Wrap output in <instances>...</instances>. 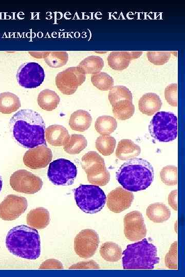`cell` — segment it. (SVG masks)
Wrapping results in <instances>:
<instances>
[{
    "label": "cell",
    "instance_id": "cell-17",
    "mask_svg": "<svg viewBox=\"0 0 185 277\" xmlns=\"http://www.w3.org/2000/svg\"><path fill=\"white\" fill-rule=\"evenodd\" d=\"M142 51H113L107 57L109 66L115 70H123L127 68L131 60L139 57Z\"/></svg>",
    "mask_w": 185,
    "mask_h": 277
},
{
    "label": "cell",
    "instance_id": "cell-18",
    "mask_svg": "<svg viewBox=\"0 0 185 277\" xmlns=\"http://www.w3.org/2000/svg\"><path fill=\"white\" fill-rule=\"evenodd\" d=\"M69 136L68 130L62 125H50L45 130L46 141L53 146H64Z\"/></svg>",
    "mask_w": 185,
    "mask_h": 277
},
{
    "label": "cell",
    "instance_id": "cell-8",
    "mask_svg": "<svg viewBox=\"0 0 185 277\" xmlns=\"http://www.w3.org/2000/svg\"><path fill=\"white\" fill-rule=\"evenodd\" d=\"M77 174L76 165L65 159H58L49 164L47 176L54 185L68 186L74 182Z\"/></svg>",
    "mask_w": 185,
    "mask_h": 277
},
{
    "label": "cell",
    "instance_id": "cell-31",
    "mask_svg": "<svg viewBox=\"0 0 185 277\" xmlns=\"http://www.w3.org/2000/svg\"><path fill=\"white\" fill-rule=\"evenodd\" d=\"M115 138L109 135H101L96 141L97 149L104 156L112 154L116 147Z\"/></svg>",
    "mask_w": 185,
    "mask_h": 277
},
{
    "label": "cell",
    "instance_id": "cell-14",
    "mask_svg": "<svg viewBox=\"0 0 185 277\" xmlns=\"http://www.w3.org/2000/svg\"><path fill=\"white\" fill-rule=\"evenodd\" d=\"M27 207L25 197L9 194L0 203V217L5 221L14 220L25 212Z\"/></svg>",
    "mask_w": 185,
    "mask_h": 277
},
{
    "label": "cell",
    "instance_id": "cell-38",
    "mask_svg": "<svg viewBox=\"0 0 185 277\" xmlns=\"http://www.w3.org/2000/svg\"><path fill=\"white\" fill-rule=\"evenodd\" d=\"M167 102L174 107L177 106V84L174 83L167 86L164 90Z\"/></svg>",
    "mask_w": 185,
    "mask_h": 277
},
{
    "label": "cell",
    "instance_id": "cell-4",
    "mask_svg": "<svg viewBox=\"0 0 185 277\" xmlns=\"http://www.w3.org/2000/svg\"><path fill=\"white\" fill-rule=\"evenodd\" d=\"M122 254L124 269H153L159 262L156 247L144 238L128 245Z\"/></svg>",
    "mask_w": 185,
    "mask_h": 277
},
{
    "label": "cell",
    "instance_id": "cell-29",
    "mask_svg": "<svg viewBox=\"0 0 185 277\" xmlns=\"http://www.w3.org/2000/svg\"><path fill=\"white\" fill-rule=\"evenodd\" d=\"M100 253L102 258L105 261L110 262L118 261L121 258L122 249L115 243L107 242L103 243L100 249Z\"/></svg>",
    "mask_w": 185,
    "mask_h": 277
},
{
    "label": "cell",
    "instance_id": "cell-41",
    "mask_svg": "<svg viewBox=\"0 0 185 277\" xmlns=\"http://www.w3.org/2000/svg\"><path fill=\"white\" fill-rule=\"evenodd\" d=\"M168 203L174 210H177V190H174L169 193Z\"/></svg>",
    "mask_w": 185,
    "mask_h": 277
},
{
    "label": "cell",
    "instance_id": "cell-19",
    "mask_svg": "<svg viewBox=\"0 0 185 277\" xmlns=\"http://www.w3.org/2000/svg\"><path fill=\"white\" fill-rule=\"evenodd\" d=\"M162 102L159 96L154 93H147L139 99L138 108L140 112L147 115H152L160 110Z\"/></svg>",
    "mask_w": 185,
    "mask_h": 277
},
{
    "label": "cell",
    "instance_id": "cell-1",
    "mask_svg": "<svg viewBox=\"0 0 185 277\" xmlns=\"http://www.w3.org/2000/svg\"><path fill=\"white\" fill-rule=\"evenodd\" d=\"M10 125L15 140L26 148L46 145L45 123L41 115L31 109H22L10 120Z\"/></svg>",
    "mask_w": 185,
    "mask_h": 277
},
{
    "label": "cell",
    "instance_id": "cell-33",
    "mask_svg": "<svg viewBox=\"0 0 185 277\" xmlns=\"http://www.w3.org/2000/svg\"><path fill=\"white\" fill-rule=\"evenodd\" d=\"M68 54L66 51H48L44 61L50 67L59 68L66 64Z\"/></svg>",
    "mask_w": 185,
    "mask_h": 277
},
{
    "label": "cell",
    "instance_id": "cell-26",
    "mask_svg": "<svg viewBox=\"0 0 185 277\" xmlns=\"http://www.w3.org/2000/svg\"><path fill=\"white\" fill-rule=\"evenodd\" d=\"M78 67L85 74H96L99 73L104 67V61L100 56H89L83 60Z\"/></svg>",
    "mask_w": 185,
    "mask_h": 277
},
{
    "label": "cell",
    "instance_id": "cell-12",
    "mask_svg": "<svg viewBox=\"0 0 185 277\" xmlns=\"http://www.w3.org/2000/svg\"><path fill=\"white\" fill-rule=\"evenodd\" d=\"M99 243V236L97 232L93 229H85L76 236L74 249L80 257L88 259L95 254Z\"/></svg>",
    "mask_w": 185,
    "mask_h": 277
},
{
    "label": "cell",
    "instance_id": "cell-5",
    "mask_svg": "<svg viewBox=\"0 0 185 277\" xmlns=\"http://www.w3.org/2000/svg\"><path fill=\"white\" fill-rule=\"evenodd\" d=\"M74 195L77 205L86 213L100 211L106 203L104 192L97 185H80L75 189Z\"/></svg>",
    "mask_w": 185,
    "mask_h": 277
},
{
    "label": "cell",
    "instance_id": "cell-23",
    "mask_svg": "<svg viewBox=\"0 0 185 277\" xmlns=\"http://www.w3.org/2000/svg\"><path fill=\"white\" fill-rule=\"evenodd\" d=\"M146 214L151 221L160 223L169 220L171 211L165 204L158 202L150 204L146 208Z\"/></svg>",
    "mask_w": 185,
    "mask_h": 277
},
{
    "label": "cell",
    "instance_id": "cell-22",
    "mask_svg": "<svg viewBox=\"0 0 185 277\" xmlns=\"http://www.w3.org/2000/svg\"><path fill=\"white\" fill-rule=\"evenodd\" d=\"M92 117L86 111L79 109L73 112L69 119V125L71 129L84 132L91 125Z\"/></svg>",
    "mask_w": 185,
    "mask_h": 277
},
{
    "label": "cell",
    "instance_id": "cell-30",
    "mask_svg": "<svg viewBox=\"0 0 185 277\" xmlns=\"http://www.w3.org/2000/svg\"><path fill=\"white\" fill-rule=\"evenodd\" d=\"M117 127V122L115 118L109 115L98 117L95 124L96 131L101 135H109Z\"/></svg>",
    "mask_w": 185,
    "mask_h": 277
},
{
    "label": "cell",
    "instance_id": "cell-39",
    "mask_svg": "<svg viewBox=\"0 0 185 277\" xmlns=\"http://www.w3.org/2000/svg\"><path fill=\"white\" fill-rule=\"evenodd\" d=\"M99 265L94 260L81 262L72 265L70 269H99Z\"/></svg>",
    "mask_w": 185,
    "mask_h": 277
},
{
    "label": "cell",
    "instance_id": "cell-15",
    "mask_svg": "<svg viewBox=\"0 0 185 277\" xmlns=\"http://www.w3.org/2000/svg\"><path fill=\"white\" fill-rule=\"evenodd\" d=\"M52 151L46 145H42L27 150L23 156L25 165L32 169L46 167L51 162Z\"/></svg>",
    "mask_w": 185,
    "mask_h": 277
},
{
    "label": "cell",
    "instance_id": "cell-11",
    "mask_svg": "<svg viewBox=\"0 0 185 277\" xmlns=\"http://www.w3.org/2000/svg\"><path fill=\"white\" fill-rule=\"evenodd\" d=\"M16 77L21 87L32 89L40 86L43 83L45 78V72L42 67L38 63L28 62L20 66Z\"/></svg>",
    "mask_w": 185,
    "mask_h": 277
},
{
    "label": "cell",
    "instance_id": "cell-35",
    "mask_svg": "<svg viewBox=\"0 0 185 277\" xmlns=\"http://www.w3.org/2000/svg\"><path fill=\"white\" fill-rule=\"evenodd\" d=\"M162 182L166 185L174 186L177 184V168L174 165H167L160 171Z\"/></svg>",
    "mask_w": 185,
    "mask_h": 277
},
{
    "label": "cell",
    "instance_id": "cell-9",
    "mask_svg": "<svg viewBox=\"0 0 185 277\" xmlns=\"http://www.w3.org/2000/svg\"><path fill=\"white\" fill-rule=\"evenodd\" d=\"M11 188L18 192L32 194L39 191L43 186L42 179L24 169L14 172L10 177Z\"/></svg>",
    "mask_w": 185,
    "mask_h": 277
},
{
    "label": "cell",
    "instance_id": "cell-13",
    "mask_svg": "<svg viewBox=\"0 0 185 277\" xmlns=\"http://www.w3.org/2000/svg\"><path fill=\"white\" fill-rule=\"evenodd\" d=\"M147 230L141 213L134 210L124 217V233L126 238L136 242L144 238Z\"/></svg>",
    "mask_w": 185,
    "mask_h": 277
},
{
    "label": "cell",
    "instance_id": "cell-21",
    "mask_svg": "<svg viewBox=\"0 0 185 277\" xmlns=\"http://www.w3.org/2000/svg\"><path fill=\"white\" fill-rule=\"evenodd\" d=\"M140 147L132 140H121L118 143L116 150V155L121 160H129L139 155Z\"/></svg>",
    "mask_w": 185,
    "mask_h": 277
},
{
    "label": "cell",
    "instance_id": "cell-25",
    "mask_svg": "<svg viewBox=\"0 0 185 277\" xmlns=\"http://www.w3.org/2000/svg\"><path fill=\"white\" fill-rule=\"evenodd\" d=\"M21 106L20 98L16 95L9 92L0 94V112L10 114L16 111Z\"/></svg>",
    "mask_w": 185,
    "mask_h": 277
},
{
    "label": "cell",
    "instance_id": "cell-6",
    "mask_svg": "<svg viewBox=\"0 0 185 277\" xmlns=\"http://www.w3.org/2000/svg\"><path fill=\"white\" fill-rule=\"evenodd\" d=\"M149 130L151 135L159 142H171L177 136V117L171 112H158L151 120Z\"/></svg>",
    "mask_w": 185,
    "mask_h": 277
},
{
    "label": "cell",
    "instance_id": "cell-37",
    "mask_svg": "<svg viewBox=\"0 0 185 277\" xmlns=\"http://www.w3.org/2000/svg\"><path fill=\"white\" fill-rule=\"evenodd\" d=\"M165 264L170 269H177V242L173 243L165 256Z\"/></svg>",
    "mask_w": 185,
    "mask_h": 277
},
{
    "label": "cell",
    "instance_id": "cell-7",
    "mask_svg": "<svg viewBox=\"0 0 185 277\" xmlns=\"http://www.w3.org/2000/svg\"><path fill=\"white\" fill-rule=\"evenodd\" d=\"M81 165L91 184L103 186L109 181L110 174L104 160L96 151H90L85 153L82 157Z\"/></svg>",
    "mask_w": 185,
    "mask_h": 277
},
{
    "label": "cell",
    "instance_id": "cell-3",
    "mask_svg": "<svg viewBox=\"0 0 185 277\" xmlns=\"http://www.w3.org/2000/svg\"><path fill=\"white\" fill-rule=\"evenodd\" d=\"M6 245L10 253L21 258L35 260L41 254L38 231L25 225L15 226L9 231Z\"/></svg>",
    "mask_w": 185,
    "mask_h": 277
},
{
    "label": "cell",
    "instance_id": "cell-34",
    "mask_svg": "<svg viewBox=\"0 0 185 277\" xmlns=\"http://www.w3.org/2000/svg\"><path fill=\"white\" fill-rule=\"evenodd\" d=\"M91 81L94 86L103 91L110 90L114 85L112 77L103 72L92 74L91 76Z\"/></svg>",
    "mask_w": 185,
    "mask_h": 277
},
{
    "label": "cell",
    "instance_id": "cell-10",
    "mask_svg": "<svg viewBox=\"0 0 185 277\" xmlns=\"http://www.w3.org/2000/svg\"><path fill=\"white\" fill-rule=\"evenodd\" d=\"M85 75L78 66L69 67L57 74L56 86L63 94H73L85 82Z\"/></svg>",
    "mask_w": 185,
    "mask_h": 277
},
{
    "label": "cell",
    "instance_id": "cell-32",
    "mask_svg": "<svg viewBox=\"0 0 185 277\" xmlns=\"http://www.w3.org/2000/svg\"><path fill=\"white\" fill-rule=\"evenodd\" d=\"M108 100L112 106L122 100H128L132 102L133 95L131 91L125 86H113L108 93Z\"/></svg>",
    "mask_w": 185,
    "mask_h": 277
},
{
    "label": "cell",
    "instance_id": "cell-16",
    "mask_svg": "<svg viewBox=\"0 0 185 277\" xmlns=\"http://www.w3.org/2000/svg\"><path fill=\"white\" fill-rule=\"evenodd\" d=\"M134 196L121 187L112 190L107 195L106 202L109 209L115 213H120L128 209L132 205Z\"/></svg>",
    "mask_w": 185,
    "mask_h": 277
},
{
    "label": "cell",
    "instance_id": "cell-36",
    "mask_svg": "<svg viewBox=\"0 0 185 277\" xmlns=\"http://www.w3.org/2000/svg\"><path fill=\"white\" fill-rule=\"evenodd\" d=\"M146 56L151 63L156 65H162L169 61L171 53L169 51H148Z\"/></svg>",
    "mask_w": 185,
    "mask_h": 277
},
{
    "label": "cell",
    "instance_id": "cell-27",
    "mask_svg": "<svg viewBox=\"0 0 185 277\" xmlns=\"http://www.w3.org/2000/svg\"><path fill=\"white\" fill-rule=\"evenodd\" d=\"M114 116L121 121L131 118L135 112V107L132 101L122 100L112 106Z\"/></svg>",
    "mask_w": 185,
    "mask_h": 277
},
{
    "label": "cell",
    "instance_id": "cell-20",
    "mask_svg": "<svg viewBox=\"0 0 185 277\" xmlns=\"http://www.w3.org/2000/svg\"><path fill=\"white\" fill-rule=\"evenodd\" d=\"M49 222V212L43 207L32 209L27 215V224L35 229H44L48 226Z\"/></svg>",
    "mask_w": 185,
    "mask_h": 277
},
{
    "label": "cell",
    "instance_id": "cell-42",
    "mask_svg": "<svg viewBox=\"0 0 185 277\" xmlns=\"http://www.w3.org/2000/svg\"><path fill=\"white\" fill-rule=\"evenodd\" d=\"M48 51H29L28 53L33 57L37 58H45Z\"/></svg>",
    "mask_w": 185,
    "mask_h": 277
},
{
    "label": "cell",
    "instance_id": "cell-43",
    "mask_svg": "<svg viewBox=\"0 0 185 277\" xmlns=\"http://www.w3.org/2000/svg\"><path fill=\"white\" fill-rule=\"evenodd\" d=\"M3 181L1 176L0 175V192L2 188Z\"/></svg>",
    "mask_w": 185,
    "mask_h": 277
},
{
    "label": "cell",
    "instance_id": "cell-2",
    "mask_svg": "<svg viewBox=\"0 0 185 277\" xmlns=\"http://www.w3.org/2000/svg\"><path fill=\"white\" fill-rule=\"evenodd\" d=\"M154 177L152 165L146 160L133 158L123 163L116 172L118 182L127 191L136 192L147 188Z\"/></svg>",
    "mask_w": 185,
    "mask_h": 277
},
{
    "label": "cell",
    "instance_id": "cell-40",
    "mask_svg": "<svg viewBox=\"0 0 185 277\" xmlns=\"http://www.w3.org/2000/svg\"><path fill=\"white\" fill-rule=\"evenodd\" d=\"M40 269H62L63 264L58 260L48 259L44 261L40 265Z\"/></svg>",
    "mask_w": 185,
    "mask_h": 277
},
{
    "label": "cell",
    "instance_id": "cell-24",
    "mask_svg": "<svg viewBox=\"0 0 185 277\" xmlns=\"http://www.w3.org/2000/svg\"><path fill=\"white\" fill-rule=\"evenodd\" d=\"M39 106L46 111H52L58 106L60 98L54 91L46 89L40 92L38 96Z\"/></svg>",
    "mask_w": 185,
    "mask_h": 277
},
{
    "label": "cell",
    "instance_id": "cell-28",
    "mask_svg": "<svg viewBox=\"0 0 185 277\" xmlns=\"http://www.w3.org/2000/svg\"><path fill=\"white\" fill-rule=\"evenodd\" d=\"M87 145L86 138L81 134H71L64 145L65 151L70 154L80 153Z\"/></svg>",
    "mask_w": 185,
    "mask_h": 277
}]
</instances>
